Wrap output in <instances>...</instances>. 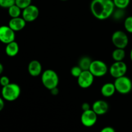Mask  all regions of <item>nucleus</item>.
<instances>
[{"label":"nucleus","mask_w":132,"mask_h":132,"mask_svg":"<svg viewBox=\"0 0 132 132\" xmlns=\"http://www.w3.org/2000/svg\"><path fill=\"white\" fill-rule=\"evenodd\" d=\"M115 8L113 0H92L90 3L92 14L99 20H105L112 16Z\"/></svg>","instance_id":"1"},{"label":"nucleus","mask_w":132,"mask_h":132,"mask_svg":"<svg viewBox=\"0 0 132 132\" xmlns=\"http://www.w3.org/2000/svg\"><path fill=\"white\" fill-rule=\"evenodd\" d=\"M21 88L16 83H9L1 89V97L6 101L12 102L20 96Z\"/></svg>","instance_id":"2"},{"label":"nucleus","mask_w":132,"mask_h":132,"mask_svg":"<svg viewBox=\"0 0 132 132\" xmlns=\"http://www.w3.org/2000/svg\"><path fill=\"white\" fill-rule=\"evenodd\" d=\"M59 77L56 72L51 69H47L41 73V82L43 86L50 90L59 85Z\"/></svg>","instance_id":"3"},{"label":"nucleus","mask_w":132,"mask_h":132,"mask_svg":"<svg viewBox=\"0 0 132 132\" xmlns=\"http://www.w3.org/2000/svg\"><path fill=\"white\" fill-rule=\"evenodd\" d=\"M116 92L121 94H128L132 90V81L126 76L116 78L114 81Z\"/></svg>","instance_id":"4"},{"label":"nucleus","mask_w":132,"mask_h":132,"mask_svg":"<svg viewBox=\"0 0 132 132\" xmlns=\"http://www.w3.org/2000/svg\"><path fill=\"white\" fill-rule=\"evenodd\" d=\"M89 71L95 77H102L108 72V66L103 61L94 60L92 62Z\"/></svg>","instance_id":"5"},{"label":"nucleus","mask_w":132,"mask_h":132,"mask_svg":"<svg viewBox=\"0 0 132 132\" xmlns=\"http://www.w3.org/2000/svg\"><path fill=\"white\" fill-rule=\"evenodd\" d=\"M112 42L117 48L125 49L129 43L128 35L122 30H117L112 36Z\"/></svg>","instance_id":"6"},{"label":"nucleus","mask_w":132,"mask_h":132,"mask_svg":"<svg viewBox=\"0 0 132 132\" xmlns=\"http://www.w3.org/2000/svg\"><path fill=\"white\" fill-rule=\"evenodd\" d=\"M127 65L123 61H115L110 67L109 72L112 77L116 79L125 76L127 72Z\"/></svg>","instance_id":"7"},{"label":"nucleus","mask_w":132,"mask_h":132,"mask_svg":"<svg viewBox=\"0 0 132 132\" xmlns=\"http://www.w3.org/2000/svg\"><path fill=\"white\" fill-rule=\"evenodd\" d=\"M15 32L9 25L0 26V42L6 44L15 41Z\"/></svg>","instance_id":"8"},{"label":"nucleus","mask_w":132,"mask_h":132,"mask_svg":"<svg viewBox=\"0 0 132 132\" xmlns=\"http://www.w3.org/2000/svg\"><path fill=\"white\" fill-rule=\"evenodd\" d=\"M97 121V115L92 109L83 111L81 116V122L84 126L87 128L94 126Z\"/></svg>","instance_id":"9"},{"label":"nucleus","mask_w":132,"mask_h":132,"mask_svg":"<svg viewBox=\"0 0 132 132\" xmlns=\"http://www.w3.org/2000/svg\"><path fill=\"white\" fill-rule=\"evenodd\" d=\"M94 76L89 70H84L77 77V84L81 88H90L94 83Z\"/></svg>","instance_id":"10"},{"label":"nucleus","mask_w":132,"mask_h":132,"mask_svg":"<svg viewBox=\"0 0 132 132\" xmlns=\"http://www.w3.org/2000/svg\"><path fill=\"white\" fill-rule=\"evenodd\" d=\"M39 14V10L37 6L30 5L22 10V18L26 22H33L37 19Z\"/></svg>","instance_id":"11"},{"label":"nucleus","mask_w":132,"mask_h":132,"mask_svg":"<svg viewBox=\"0 0 132 132\" xmlns=\"http://www.w3.org/2000/svg\"><path fill=\"white\" fill-rule=\"evenodd\" d=\"M92 109L97 116H102L108 112L109 105L105 101L97 100L93 103Z\"/></svg>","instance_id":"12"},{"label":"nucleus","mask_w":132,"mask_h":132,"mask_svg":"<svg viewBox=\"0 0 132 132\" xmlns=\"http://www.w3.org/2000/svg\"><path fill=\"white\" fill-rule=\"evenodd\" d=\"M26 23L27 22L22 17H18V18H11L9 21L8 25L14 32H16L22 30L25 27Z\"/></svg>","instance_id":"13"},{"label":"nucleus","mask_w":132,"mask_h":132,"mask_svg":"<svg viewBox=\"0 0 132 132\" xmlns=\"http://www.w3.org/2000/svg\"><path fill=\"white\" fill-rule=\"evenodd\" d=\"M28 72L32 77H37L42 73V65L37 60H32L28 65Z\"/></svg>","instance_id":"14"},{"label":"nucleus","mask_w":132,"mask_h":132,"mask_svg":"<svg viewBox=\"0 0 132 132\" xmlns=\"http://www.w3.org/2000/svg\"><path fill=\"white\" fill-rule=\"evenodd\" d=\"M6 55L10 57H13L18 55L19 51V46L16 41H14L6 44L5 49Z\"/></svg>","instance_id":"15"},{"label":"nucleus","mask_w":132,"mask_h":132,"mask_svg":"<svg viewBox=\"0 0 132 132\" xmlns=\"http://www.w3.org/2000/svg\"><path fill=\"white\" fill-rule=\"evenodd\" d=\"M116 92L114 83L107 82L104 84L101 88V93L105 97H110L114 95Z\"/></svg>","instance_id":"16"},{"label":"nucleus","mask_w":132,"mask_h":132,"mask_svg":"<svg viewBox=\"0 0 132 132\" xmlns=\"http://www.w3.org/2000/svg\"><path fill=\"white\" fill-rule=\"evenodd\" d=\"M112 57L114 61H122L126 57L125 49L116 48L112 52Z\"/></svg>","instance_id":"17"},{"label":"nucleus","mask_w":132,"mask_h":132,"mask_svg":"<svg viewBox=\"0 0 132 132\" xmlns=\"http://www.w3.org/2000/svg\"><path fill=\"white\" fill-rule=\"evenodd\" d=\"M92 62V59H90L89 57L88 56H84L80 59L79 61L78 66L80 67V68L82 70H89L91 63Z\"/></svg>","instance_id":"18"},{"label":"nucleus","mask_w":132,"mask_h":132,"mask_svg":"<svg viewBox=\"0 0 132 132\" xmlns=\"http://www.w3.org/2000/svg\"><path fill=\"white\" fill-rule=\"evenodd\" d=\"M8 14L11 18H18L22 14V10L15 4L8 9Z\"/></svg>","instance_id":"19"},{"label":"nucleus","mask_w":132,"mask_h":132,"mask_svg":"<svg viewBox=\"0 0 132 132\" xmlns=\"http://www.w3.org/2000/svg\"><path fill=\"white\" fill-rule=\"evenodd\" d=\"M131 0H113L115 6L117 9H125L129 6Z\"/></svg>","instance_id":"20"},{"label":"nucleus","mask_w":132,"mask_h":132,"mask_svg":"<svg viewBox=\"0 0 132 132\" xmlns=\"http://www.w3.org/2000/svg\"><path fill=\"white\" fill-rule=\"evenodd\" d=\"M15 4L21 10L32 5V0H15Z\"/></svg>","instance_id":"21"},{"label":"nucleus","mask_w":132,"mask_h":132,"mask_svg":"<svg viewBox=\"0 0 132 132\" xmlns=\"http://www.w3.org/2000/svg\"><path fill=\"white\" fill-rule=\"evenodd\" d=\"M124 27L125 30L129 33L132 34V15L128 16L125 19Z\"/></svg>","instance_id":"22"},{"label":"nucleus","mask_w":132,"mask_h":132,"mask_svg":"<svg viewBox=\"0 0 132 132\" xmlns=\"http://www.w3.org/2000/svg\"><path fill=\"white\" fill-rule=\"evenodd\" d=\"M15 0H0V7L3 9H9L12 5H15Z\"/></svg>","instance_id":"23"},{"label":"nucleus","mask_w":132,"mask_h":132,"mask_svg":"<svg viewBox=\"0 0 132 132\" xmlns=\"http://www.w3.org/2000/svg\"><path fill=\"white\" fill-rule=\"evenodd\" d=\"M82 71L83 70L80 68V67H79V66H75V67H73L71 68L70 73L73 77L77 78L81 75Z\"/></svg>","instance_id":"24"},{"label":"nucleus","mask_w":132,"mask_h":132,"mask_svg":"<svg viewBox=\"0 0 132 132\" xmlns=\"http://www.w3.org/2000/svg\"><path fill=\"white\" fill-rule=\"evenodd\" d=\"M125 9H117V10H116V11L113 12L112 15H113V18L119 20V19H121L124 16H125Z\"/></svg>","instance_id":"25"},{"label":"nucleus","mask_w":132,"mask_h":132,"mask_svg":"<svg viewBox=\"0 0 132 132\" xmlns=\"http://www.w3.org/2000/svg\"><path fill=\"white\" fill-rule=\"evenodd\" d=\"M9 83H10V79L7 77V76H1L0 77V85L1 86H5L6 85H9Z\"/></svg>","instance_id":"26"},{"label":"nucleus","mask_w":132,"mask_h":132,"mask_svg":"<svg viewBox=\"0 0 132 132\" xmlns=\"http://www.w3.org/2000/svg\"><path fill=\"white\" fill-rule=\"evenodd\" d=\"M100 132H116V130H115V129L113 127H111V126H106V127L101 129Z\"/></svg>","instance_id":"27"},{"label":"nucleus","mask_w":132,"mask_h":132,"mask_svg":"<svg viewBox=\"0 0 132 132\" xmlns=\"http://www.w3.org/2000/svg\"><path fill=\"white\" fill-rule=\"evenodd\" d=\"M81 108H82V112H83V111H86L91 109V108H90V104H89L88 103H82V106H81Z\"/></svg>","instance_id":"28"},{"label":"nucleus","mask_w":132,"mask_h":132,"mask_svg":"<svg viewBox=\"0 0 132 132\" xmlns=\"http://www.w3.org/2000/svg\"><path fill=\"white\" fill-rule=\"evenodd\" d=\"M5 107V102H4L3 98L1 96H0V112L3 110Z\"/></svg>","instance_id":"29"},{"label":"nucleus","mask_w":132,"mask_h":132,"mask_svg":"<svg viewBox=\"0 0 132 132\" xmlns=\"http://www.w3.org/2000/svg\"><path fill=\"white\" fill-rule=\"evenodd\" d=\"M50 92H51V94H52V95H56L59 94V89L57 88V87H55L54 88L50 90Z\"/></svg>","instance_id":"30"},{"label":"nucleus","mask_w":132,"mask_h":132,"mask_svg":"<svg viewBox=\"0 0 132 132\" xmlns=\"http://www.w3.org/2000/svg\"><path fill=\"white\" fill-rule=\"evenodd\" d=\"M3 70H4L3 65V64L0 63V75L3 73Z\"/></svg>","instance_id":"31"},{"label":"nucleus","mask_w":132,"mask_h":132,"mask_svg":"<svg viewBox=\"0 0 132 132\" xmlns=\"http://www.w3.org/2000/svg\"><path fill=\"white\" fill-rule=\"evenodd\" d=\"M130 59H131V61H132V48H131V51H130Z\"/></svg>","instance_id":"32"},{"label":"nucleus","mask_w":132,"mask_h":132,"mask_svg":"<svg viewBox=\"0 0 132 132\" xmlns=\"http://www.w3.org/2000/svg\"><path fill=\"white\" fill-rule=\"evenodd\" d=\"M61 1H67V0H61Z\"/></svg>","instance_id":"33"}]
</instances>
